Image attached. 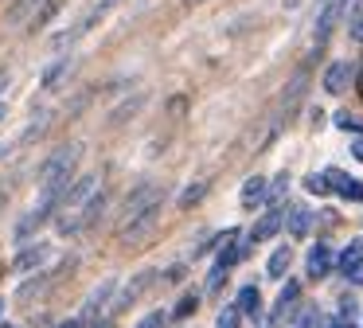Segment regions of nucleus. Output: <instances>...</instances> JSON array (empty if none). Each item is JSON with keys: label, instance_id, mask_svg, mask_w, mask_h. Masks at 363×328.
I'll use <instances>...</instances> for the list:
<instances>
[{"label": "nucleus", "instance_id": "obj_1", "mask_svg": "<svg viewBox=\"0 0 363 328\" xmlns=\"http://www.w3.org/2000/svg\"><path fill=\"white\" fill-rule=\"evenodd\" d=\"M79 156H82V145H59L55 153L48 156V160L40 164V187H43V195H51V199H59L63 203V195H67V187L74 184V164H79Z\"/></svg>", "mask_w": 363, "mask_h": 328}, {"label": "nucleus", "instance_id": "obj_2", "mask_svg": "<svg viewBox=\"0 0 363 328\" xmlns=\"http://www.w3.org/2000/svg\"><path fill=\"white\" fill-rule=\"evenodd\" d=\"M118 4H121V0H94V4H90L86 12H82L79 20L71 23V28H67V31H59V35L51 39V51H63L67 43H79V39L86 35V31H94L98 23H102V20H106V16H110Z\"/></svg>", "mask_w": 363, "mask_h": 328}, {"label": "nucleus", "instance_id": "obj_3", "mask_svg": "<svg viewBox=\"0 0 363 328\" xmlns=\"http://www.w3.org/2000/svg\"><path fill=\"white\" fill-rule=\"evenodd\" d=\"M160 211H164V199H157L152 207H145V211H137V215L121 219V226H118V239H121V242H137V239H145V234H149L152 226H157Z\"/></svg>", "mask_w": 363, "mask_h": 328}, {"label": "nucleus", "instance_id": "obj_4", "mask_svg": "<svg viewBox=\"0 0 363 328\" xmlns=\"http://www.w3.org/2000/svg\"><path fill=\"white\" fill-rule=\"evenodd\" d=\"M152 281H157V273H152V270H141V273H137V278H129V281H125V289H121V293L113 297V305H110V312H106V317L113 320V317H118V312H125L129 305H133L137 297H141L145 289L152 285Z\"/></svg>", "mask_w": 363, "mask_h": 328}, {"label": "nucleus", "instance_id": "obj_5", "mask_svg": "<svg viewBox=\"0 0 363 328\" xmlns=\"http://www.w3.org/2000/svg\"><path fill=\"white\" fill-rule=\"evenodd\" d=\"M55 207H59V199H51V195H43V199L35 203V207H32V211H28V215L16 223V239H20V242H28V239H32V234L43 226V223H48L51 215H55Z\"/></svg>", "mask_w": 363, "mask_h": 328}, {"label": "nucleus", "instance_id": "obj_6", "mask_svg": "<svg viewBox=\"0 0 363 328\" xmlns=\"http://www.w3.org/2000/svg\"><path fill=\"white\" fill-rule=\"evenodd\" d=\"M297 301H301V285H297V281H285L281 293H277V301H274V309H269L266 328H281V324H285V317H289V312L297 309Z\"/></svg>", "mask_w": 363, "mask_h": 328}, {"label": "nucleus", "instance_id": "obj_7", "mask_svg": "<svg viewBox=\"0 0 363 328\" xmlns=\"http://www.w3.org/2000/svg\"><path fill=\"white\" fill-rule=\"evenodd\" d=\"M332 266H336V254H332V246H324V242H316V246L308 250V258H305V270H308V278H328V273H332Z\"/></svg>", "mask_w": 363, "mask_h": 328}, {"label": "nucleus", "instance_id": "obj_8", "mask_svg": "<svg viewBox=\"0 0 363 328\" xmlns=\"http://www.w3.org/2000/svg\"><path fill=\"white\" fill-rule=\"evenodd\" d=\"M281 223H285V207H269L266 215L254 223V231H250V242H266V239H274L277 231H281Z\"/></svg>", "mask_w": 363, "mask_h": 328}, {"label": "nucleus", "instance_id": "obj_9", "mask_svg": "<svg viewBox=\"0 0 363 328\" xmlns=\"http://www.w3.org/2000/svg\"><path fill=\"white\" fill-rule=\"evenodd\" d=\"M336 270L340 273H347V278H359V270H363V239H352L344 250H340V258H336Z\"/></svg>", "mask_w": 363, "mask_h": 328}, {"label": "nucleus", "instance_id": "obj_10", "mask_svg": "<svg viewBox=\"0 0 363 328\" xmlns=\"http://www.w3.org/2000/svg\"><path fill=\"white\" fill-rule=\"evenodd\" d=\"M347 8V0H320V12H316V39H328V31H332V23H336V16Z\"/></svg>", "mask_w": 363, "mask_h": 328}, {"label": "nucleus", "instance_id": "obj_11", "mask_svg": "<svg viewBox=\"0 0 363 328\" xmlns=\"http://www.w3.org/2000/svg\"><path fill=\"white\" fill-rule=\"evenodd\" d=\"M352 62H332L328 67V75H324V90L328 94H344L347 86H352Z\"/></svg>", "mask_w": 363, "mask_h": 328}, {"label": "nucleus", "instance_id": "obj_12", "mask_svg": "<svg viewBox=\"0 0 363 328\" xmlns=\"http://www.w3.org/2000/svg\"><path fill=\"white\" fill-rule=\"evenodd\" d=\"M324 176H328V184L336 187V192L344 195V199H355V203H363V184H359V180H347L340 168H328Z\"/></svg>", "mask_w": 363, "mask_h": 328}, {"label": "nucleus", "instance_id": "obj_13", "mask_svg": "<svg viewBox=\"0 0 363 328\" xmlns=\"http://www.w3.org/2000/svg\"><path fill=\"white\" fill-rule=\"evenodd\" d=\"M269 199V187H266V176H250L242 184V207L246 211H258V203Z\"/></svg>", "mask_w": 363, "mask_h": 328}, {"label": "nucleus", "instance_id": "obj_14", "mask_svg": "<svg viewBox=\"0 0 363 328\" xmlns=\"http://www.w3.org/2000/svg\"><path fill=\"white\" fill-rule=\"evenodd\" d=\"M285 226H289V239H305L308 226H313V211H308V207H289Z\"/></svg>", "mask_w": 363, "mask_h": 328}, {"label": "nucleus", "instance_id": "obj_15", "mask_svg": "<svg viewBox=\"0 0 363 328\" xmlns=\"http://www.w3.org/2000/svg\"><path fill=\"white\" fill-rule=\"evenodd\" d=\"M48 254H51L48 246H28L24 254H20L16 262H12V270H16V273H28V270H35V266L48 262Z\"/></svg>", "mask_w": 363, "mask_h": 328}, {"label": "nucleus", "instance_id": "obj_16", "mask_svg": "<svg viewBox=\"0 0 363 328\" xmlns=\"http://www.w3.org/2000/svg\"><path fill=\"white\" fill-rule=\"evenodd\" d=\"M238 312H246V317L258 320V312H262V293H258V285H242V289H238Z\"/></svg>", "mask_w": 363, "mask_h": 328}, {"label": "nucleus", "instance_id": "obj_17", "mask_svg": "<svg viewBox=\"0 0 363 328\" xmlns=\"http://www.w3.org/2000/svg\"><path fill=\"white\" fill-rule=\"evenodd\" d=\"M289 262H293V246H277L274 254H269V262H266V273L281 281V278H285V270H289Z\"/></svg>", "mask_w": 363, "mask_h": 328}, {"label": "nucleus", "instance_id": "obj_18", "mask_svg": "<svg viewBox=\"0 0 363 328\" xmlns=\"http://www.w3.org/2000/svg\"><path fill=\"white\" fill-rule=\"evenodd\" d=\"M113 289H118V281H102V285H98L94 293L86 297V309H82V317H94V312H98V309H102V305L113 297Z\"/></svg>", "mask_w": 363, "mask_h": 328}, {"label": "nucleus", "instance_id": "obj_19", "mask_svg": "<svg viewBox=\"0 0 363 328\" xmlns=\"http://www.w3.org/2000/svg\"><path fill=\"white\" fill-rule=\"evenodd\" d=\"M207 195V180H199V184H188L180 192V199H176V207H191V203H199Z\"/></svg>", "mask_w": 363, "mask_h": 328}, {"label": "nucleus", "instance_id": "obj_20", "mask_svg": "<svg viewBox=\"0 0 363 328\" xmlns=\"http://www.w3.org/2000/svg\"><path fill=\"white\" fill-rule=\"evenodd\" d=\"M347 12H352V39H355V43H363V0H352Z\"/></svg>", "mask_w": 363, "mask_h": 328}, {"label": "nucleus", "instance_id": "obj_21", "mask_svg": "<svg viewBox=\"0 0 363 328\" xmlns=\"http://www.w3.org/2000/svg\"><path fill=\"white\" fill-rule=\"evenodd\" d=\"M67 67H71L67 59H59L55 67H48V75H43V90H55V86H59V78L67 75Z\"/></svg>", "mask_w": 363, "mask_h": 328}, {"label": "nucleus", "instance_id": "obj_22", "mask_svg": "<svg viewBox=\"0 0 363 328\" xmlns=\"http://www.w3.org/2000/svg\"><path fill=\"white\" fill-rule=\"evenodd\" d=\"M285 187H289V176H285V172H277L274 184H269V199L266 203H274V207H277V203H281V195H285Z\"/></svg>", "mask_w": 363, "mask_h": 328}, {"label": "nucleus", "instance_id": "obj_23", "mask_svg": "<svg viewBox=\"0 0 363 328\" xmlns=\"http://www.w3.org/2000/svg\"><path fill=\"white\" fill-rule=\"evenodd\" d=\"M196 309H199V297H196V293H188V297H180V305L172 309V317H176V320H184V317H191Z\"/></svg>", "mask_w": 363, "mask_h": 328}, {"label": "nucleus", "instance_id": "obj_24", "mask_svg": "<svg viewBox=\"0 0 363 328\" xmlns=\"http://www.w3.org/2000/svg\"><path fill=\"white\" fill-rule=\"evenodd\" d=\"M238 320H242L238 305H227V309L219 312V320H215V328H238Z\"/></svg>", "mask_w": 363, "mask_h": 328}, {"label": "nucleus", "instance_id": "obj_25", "mask_svg": "<svg viewBox=\"0 0 363 328\" xmlns=\"http://www.w3.org/2000/svg\"><path fill=\"white\" fill-rule=\"evenodd\" d=\"M168 320H172V312H164V309H157V312H149V317L141 320L137 328H164Z\"/></svg>", "mask_w": 363, "mask_h": 328}, {"label": "nucleus", "instance_id": "obj_26", "mask_svg": "<svg viewBox=\"0 0 363 328\" xmlns=\"http://www.w3.org/2000/svg\"><path fill=\"white\" fill-rule=\"evenodd\" d=\"M305 187H308L313 195H328V192H332L328 176H308V180H305Z\"/></svg>", "mask_w": 363, "mask_h": 328}, {"label": "nucleus", "instance_id": "obj_27", "mask_svg": "<svg viewBox=\"0 0 363 328\" xmlns=\"http://www.w3.org/2000/svg\"><path fill=\"white\" fill-rule=\"evenodd\" d=\"M316 324H320V317H316V309H305V312L297 317V324H293V328H316Z\"/></svg>", "mask_w": 363, "mask_h": 328}, {"label": "nucleus", "instance_id": "obj_28", "mask_svg": "<svg viewBox=\"0 0 363 328\" xmlns=\"http://www.w3.org/2000/svg\"><path fill=\"white\" fill-rule=\"evenodd\" d=\"M336 125H340V129H363V121H355V117H347V114H340Z\"/></svg>", "mask_w": 363, "mask_h": 328}, {"label": "nucleus", "instance_id": "obj_29", "mask_svg": "<svg viewBox=\"0 0 363 328\" xmlns=\"http://www.w3.org/2000/svg\"><path fill=\"white\" fill-rule=\"evenodd\" d=\"M352 156H355V160H363V137H359V141H355V145H352Z\"/></svg>", "mask_w": 363, "mask_h": 328}, {"label": "nucleus", "instance_id": "obj_30", "mask_svg": "<svg viewBox=\"0 0 363 328\" xmlns=\"http://www.w3.org/2000/svg\"><path fill=\"white\" fill-rule=\"evenodd\" d=\"M55 328H82V320H63V324H55Z\"/></svg>", "mask_w": 363, "mask_h": 328}, {"label": "nucleus", "instance_id": "obj_31", "mask_svg": "<svg viewBox=\"0 0 363 328\" xmlns=\"http://www.w3.org/2000/svg\"><path fill=\"white\" fill-rule=\"evenodd\" d=\"M355 90H359V98H363V67H359V75H355Z\"/></svg>", "mask_w": 363, "mask_h": 328}, {"label": "nucleus", "instance_id": "obj_32", "mask_svg": "<svg viewBox=\"0 0 363 328\" xmlns=\"http://www.w3.org/2000/svg\"><path fill=\"white\" fill-rule=\"evenodd\" d=\"M4 114H9V106H4V102H0V121H4Z\"/></svg>", "mask_w": 363, "mask_h": 328}, {"label": "nucleus", "instance_id": "obj_33", "mask_svg": "<svg viewBox=\"0 0 363 328\" xmlns=\"http://www.w3.org/2000/svg\"><path fill=\"white\" fill-rule=\"evenodd\" d=\"M184 4H188V8H191V4H207V0H184Z\"/></svg>", "mask_w": 363, "mask_h": 328}, {"label": "nucleus", "instance_id": "obj_34", "mask_svg": "<svg viewBox=\"0 0 363 328\" xmlns=\"http://www.w3.org/2000/svg\"><path fill=\"white\" fill-rule=\"evenodd\" d=\"M0 312H4V301H0Z\"/></svg>", "mask_w": 363, "mask_h": 328}, {"label": "nucleus", "instance_id": "obj_35", "mask_svg": "<svg viewBox=\"0 0 363 328\" xmlns=\"http://www.w3.org/2000/svg\"><path fill=\"white\" fill-rule=\"evenodd\" d=\"M0 203H4V195H0Z\"/></svg>", "mask_w": 363, "mask_h": 328}]
</instances>
